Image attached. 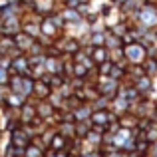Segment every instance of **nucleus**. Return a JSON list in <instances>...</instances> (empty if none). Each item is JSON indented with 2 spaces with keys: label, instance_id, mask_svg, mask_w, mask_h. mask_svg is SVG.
Wrapping results in <instances>:
<instances>
[{
  "label": "nucleus",
  "instance_id": "nucleus-3",
  "mask_svg": "<svg viewBox=\"0 0 157 157\" xmlns=\"http://www.w3.org/2000/svg\"><path fill=\"white\" fill-rule=\"evenodd\" d=\"M113 119H117V115L111 113L109 107H107V109H94L92 115H90V123H92V127L101 129V131H105V127L109 125Z\"/></svg>",
  "mask_w": 157,
  "mask_h": 157
},
{
  "label": "nucleus",
  "instance_id": "nucleus-16",
  "mask_svg": "<svg viewBox=\"0 0 157 157\" xmlns=\"http://www.w3.org/2000/svg\"><path fill=\"white\" fill-rule=\"evenodd\" d=\"M155 2H157V0H155Z\"/></svg>",
  "mask_w": 157,
  "mask_h": 157
},
{
  "label": "nucleus",
  "instance_id": "nucleus-4",
  "mask_svg": "<svg viewBox=\"0 0 157 157\" xmlns=\"http://www.w3.org/2000/svg\"><path fill=\"white\" fill-rule=\"evenodd\" d=\"M32 135H30V131L26 129V125H16V127H10V143L12 145H16V147H20V149H24V147L28 145V143L32 141Z\"/></svg>",
  "mask_w": 157,
  "mask_h": 157
},
{
  "label": "nucleus",
  "instance_id": "nucleus-7",
  "mask_svg": "<svg viewBox=\"0 0 157 157\" xmlns=\"http://www.w3.org/2000/svg\"><path fill=\"white\" fill-rule=\"evenodd\" d=\"M30 6L40 16H46L56 10V0H30Z\"/></svg>",
  "mask_w": 157,
  "mask_h": 157
},
{
  "label": "nucleus",
  "instance_id": "nucleus-11",
  "mask_svg": "<svg viewBox=\"0 0 157 157\" xmlns=\"http://www.w3.org/2000/svg\"><path fill=\"white\" fill-rule=\"evenodd\" d=\"M22 153H24V157H44L46 151H44V147L40 145V143H36L34 139H32V141L22 149Z\"/></svg>",
  "mask_w": 157,
  "mask_h": 157
},
{
  "label": "nucleus",
  "instance_id": "nucleus-14",
  "mask_svg": "<svg viewBox=\"0 0 157 157\" xmlns=\"http://www.w3.org/2000/svg\"><path fill=\"white\" fill-rule=\"evenodd\" d=\"M8 78H10V70L0 66V84H8Z\"/></svg>",
  "mask_w": 157,
  "mask_h": 157
},
{
  "label": "nucleus",
  "instance_id": "nucleus-15",
  "mask_svg": "<svg viewBox=\"0 0 157 157\" xmlns=\"http://www.w3.org/2000/svg\"><path fill=\"white\" fill-rule=\"evenodd\" d=\"M115 2H117V4H123V2H125V0H115Z\"/></svg>",
  "mask_w": 157,
  "mask_h": 157
},
{
  "label": "nucleus",
  "instance_id": "nucleus-6",
  "mask_svg": "<svg viewBox=\"0 0 157 157\" xmlns=\"http://www.w3.org/2000/svg\"><path fill=\"white\" fill-rule=\"evenodd\" d=\"M44 70H46V74H62L64 72V58L46 56V60H44ZM62 76H64V74H62Z\"/></svg>",
  "mask_w": 157,
  "mask_h": 157
},
{
  "label": "nucleus",
  "instance_id": "nucleus-10",
  "mask_svg": "<svg viewBox=\"0 0 157 157\" xmlns=\"http://www.w3.org/2000/svg\"><path fill=\"white\" fill-rule=\"evenodd\" d=\"M60 14L64 18V22H80V20H84L82 12L78 8H72V6H66L64 10H60Z\"/></svg>",
  "mask_w": 157,
  "mask_h": 157
},
{
  "label": "nucleus",
  "instance_id": "nucleus-9",
  "mask_svg": "<svg viewBox=\"0 0 157 157\" xmlns=\"http://www.w3.org/2000/svg\"><path fill=\"white\" fill-rule=\"evenodd\" d=\"M52 88L48 82H44L42 78H38V80H34V92H32V96H36L38 100H46L48 96H50Z\"/></svg>",
  "mask_w": 157,
  "mask_h": 157
},
{
  "label": "nucleus",
  "instance_id": "nucleus-1",
  "mask_svg": "<svg viewBox=\"0 0 157 157\" xmlns=\"http://www.w3.org/2000/svg\"><path fill=\"white\" fill-rule=\"evenodd\" d=\"M133 24H139V26L145 28H157V4L153 2H145L133 12Z\"/></svg>",
  "mask_w": 157,
  "mask_h": 157
},
{
  "label": "nucleus",
  "instance_id": "nucleus-2",
  "mask_svg": "<svg viewBox=\"0 0 157 157\" xmlns=\"http://www.w3.org/2000/svg\"><path fill=\"white\" fill-rule=\"evenodd\" d=\"M121 48H123V60H125L127 64H131V66H141L143 60L147 58V50L139 40L129 42V44H123Z\"/></svg>",
  "mask_w": 157,
  "mask_h": 157
},
{
  "label": "nucleus",
  "instance_id": "nucleus-5",
  "mask_svg": "<svg viewBox=\"0 0 157 157\" xmlns=\"http://www.w3.org/2000/svg\"><path fill=\"white\" fill-rule=\"evenodd\" d=\"M30 72V62L24 54H18V56L12 58L10 62V74H28Z\"/></svg>",
  "mask_w": 157,
  "mask_h": 157
},
{
  "label": "nucleus",
  "instance_id": "nucleus-13",
  "mask_svg": "<svg viewBox=\"0 0 157 157\" xmlns=\"http://www.w3.org/2000/svg\"><path fill=\"white\" fill-rule=\"evenodd\" d=\"M119 46H123L121 38L115 36L113 32H109V28H105V48H107V50H111V48H119Z\"/></svg>",
  "mask_w": 157,
  "mask_h": 157
},
{
  "label": "nucleus",
  "instance_id": "nucleus-12",
  "mask_svg": "<svg viewBox=\"0 0 157 157\" xmlns=\"http://www.w3.org/2000/svg\"><path fill=\"white\" fill-rule=\"evenodd\" d=\"M48 147L50 149H66L68 147V137L66 135H62L60 131H54V135H52V139H50V143H48Z\"/></svg>",
  "mask_w": 157,
  "mask_h": 157
},
{
  "label": "nucleus",
  "instance_id": "nucleus-8",
  "mask_svg": "<svg viewBox=\"0 0 157 157\" xmlns=\"http://www.w3.org/2000/svg\"><path fill=\"white\" fill-rule=\"evenodd\" d=\"M14 44H16V48H18L20 52L26 54L28 50H30V46L34 44V38L28 36L24 30H20V32H16V34H14Z\"/></svg>",
  "mask_w": 157,
  "mask_h": 157
}]
</instances>
